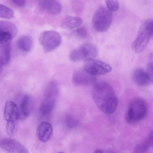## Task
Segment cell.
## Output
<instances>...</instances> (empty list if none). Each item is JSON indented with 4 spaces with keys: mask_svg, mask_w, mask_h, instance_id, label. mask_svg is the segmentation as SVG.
<instances>
[{
    "mask_svg": "<svg viewBox=\"0 0 153 153\" xmlns=\"http://www.w3.org/2000/svg\"><path fill=\"white\" fill-rule=\"evenodd\" d=\"M93 99L97 107L107 114L113 113L117 105V100L112 88L107 83L96 84L92 91Z\"/></svg>",
    "mask_w": 153,
    "mask_h": 153,
    "instance_id": "obj_1",
    "label": "cell"
},
{
    "mask_svg": "<svg viewBox=\"0 0 153 153\" xmlns=\"http://www.w3.org/2000/svg\"><path fill=\"white\" fill-rule=\"evenodd\" d=\"M147 111V105L145 100L141 97H136L129 105L126 114V120L130 124L138 123L145 117Z\"/></svg>",
    "mask_w": 153,
    "mask_h": 153,
    "instance_id": "obj_2",
    "label": "cell"
},
{
    "mask_svg": "<svg viewBox=\"0 0 153 153\" xmlns=\"http://www.w3.org/2000/svg\"><path fill=\"white\" fill-rule=\"evenodd\" d=\"M153 32V20L149 19L141 25L137 36L132 43L131 48L136 53L142 52L146 47Z\"/></svg>",
    "mask_w": 153,
    "mask_h": 153,
    "instance_id": "obj_3",
    "label": "cell"
},
{
    "mask_svg": "<svg viewBox=\"0 0 153 153\" xmlns=\"http://www.w3.org/2000/svg\"><path fill=\"white\" fill-rule=\"evenodd\" d=\"M59 92L57 83L52 81L47 85L45 93L43 100L41 104L40 110L44 115L49 114L55 104Z\"/></svg>",
    "mask_w": 153,
    "mask_h": 153,
    "instance_id": "obj_4",
    "label": "cell"
},
{
    "mask_svg": "<svg viewBox=\"0 0 153 153\" xmlns=\"http://www.w3.org/2000/svg\"><path fill=\"white\" fill-rule=\"evenodd\" d=\"M113 20L111 11L104 7H100L94 14L92 19V25L97 31H106L110 26Z\"/></svg>",
    "mask_w": 153,
    "mask_h": 153,
    "instance_id": "obj_5",
    "label": "cell"
},
{
    "mask_svg": "<svg viewBox=\"0 0 153 153\" xmlns=\"http://www.w3.org/2000/svg\"><path fill=\"white\" fill-rule=\"evenodd\" d=\"M39 41L45 53L55 50L61 44L62 38L57 32L48 30L42 32L39 37Z\"/></svg>",
    "mask_w": 153,
    "mask_h": 153,
    "instance_id": "obj_6",
    "label": "cell"
},
{
    "mask_svg": "<svg viewBox=\"0 0 153 153\" xmlns=\"http://www.w3.org/2000/svg\"><path fill=\"white\" fill-rule=\"evenodd\" d=\"M97 49L95 46L86 43L72 51L69 54V57L72 61L77 62L94 58L97 56Z\"/></svg>",
    "mask_w": 153,
    "mask_h": 153,
    "instance_id": "obj_7",
    "label": "cell"
},
{
    "mask_svg": "<svg viewBox=\"0 0 153 153\" xmlns=\"http://www.w3.org/2000/svg\"><path fill=\"white\" fill-rule=\"evenodd\" d=\"M83 68L87 72L94 76L107 74L112 69L111 66L107 63L94 58L84 60Z\"/></svg>",
    "mask_w": 153,
    "mask_h": 153,
    "instance_id": "obj_8",
    "label": "cell"
},
{
    "mask_svg": "<svg viewBox=\"0 0 153 153\" xmlns=\"http://www.w3.org/2000/svg\"><path fill=\"white\" fill-rule=\"evenodd\" d=\"M1 147L9 153H29L26 147L13 139L5 138L0 142Z\"/></svg>",
    "mask_w": 153,
    "mask_h": 153,
    "instance_id": "obj_9",
    "label": "cell"
},
{
    "mask_svg": "<svg viewBox=\"0 0 153 153\" xmlns=\"http://www.w3.org/2000/svg\"><path fill=\"white\" fill-rule=\"evenodd\" d=\"M72 81L77 85H90L95 83L96 78L95 76L89 74L84 69H80L74 72Z\"/></svg>",
    "mask_w": 153,
    "mask_h": 153,
    "instance_id": "obj_10",
    "label": "cell"
},
{
    "mask_svg": "<svg viewBox=\"0 0 153 153\" xmlns=\"http://www.w3.org/2000/svg\"><path fill=\"white\" fill-rule=\"evenodd\" d=\"M4 117L7 122L18 123L20 120L19 108L13 102L7 101L4 110Z\"/></svg>",
    "mask_w": 153,
    "mask_h": 153,
    "instance_id": "obj_11",
    "label": "cell"
},
{
    "mask_svg": "<svg viewBox=\"0 0 153 153\" xmlns=\"http://www.w3.org/2000/svg\"><path fill=\"white\" fill-rule=\"evenodd\" d=\"M53 132L52 125L47 122L44 121L38 126L36 130V135L40 141L45 143L51 138Z\"/></svg>",
    "mask_w": 153,
    "mask_h": 153,
    "instance_id": "obj_12",
    "label": "cell"
},
{
    "mask_svg": "<svg viewBox=\"0 0 153 153\" xmlns=\"http://www.w3.org/2000/svg\"><path fill=\"white\" fill-rule=\"evenodd\" d=\"M31 97L25 96L20 102L19 108L20 120H25L30 114L33 110V103Z\"/></svg>",
    "mask_w": 153,
    "mask_h": 153,
    "instance_id": "obj_13",
    "label": "cell"
},
{
    "mask_svg": "<svg viewBox=\"0 0 153 153\" xmlns=\"http://www.w3.org/2000/svg\"><path fill=\"white\" fill-rule=\"evenodd\" d=\"M38 4L41 9L53 15L59 14L62 10L61 4L56 0L39 1Z\"/></svg>",
    "mask_w": 153,
    "mask_h": 153,
    "instance_id": "obj_14",
    "label": "cell"
},
{
    "mask_svg": "<svg viewBox=\"0 0 153 153\" xmlns=\"http://www.w3.org/2000/svg\"><path fill=\"white\" fill-rule=\"evenodd\" d=\"M132 78L134 82L140 86H145L151 82L146 71L141 68L137 69L134 71Z\"/></svg>",
    "mask_w": 153,
    "mask_h": 153,
    "instance_id": "obj_15",
    "label": "cell"
},
{
    "mask_svg": "<svg viewBox=\"0 0 153 153\" xmlns=\"http://www.w3.org/2000/svg\"><path fill=\"white\" fill-rule=\"evenodd\" d=\"M11 42L0 43V71L9 62L10 58Z\"/></svg>",
    "mask_w": 153,
    "mask_h": 153,
    "instance_id": "obj_16",
    "label": "cell"
},
{
    "mask_svg": "<svg viewBox=\"0 0 153 153\" xmlns=\"http://www.w3.org/2000/svg\"><path fill=\"white\" fill-rule=\"evenodd\" d=\"M17 32V28L14 24L8 21H0V33L7 35L13 39Z\"/></svg>",
    "mask_w": 153,
    "mask_h": 153,
    "instance_id": "obj_17",
    "label": "cell"
},
{
    "mask_svg": "<svg viewBox=\"0 0 153 153\" xmlns=\"http://www.w3.org/2000/svg\"><path fill=\"white\" fill-rule=\"evenodd\" d=\"M82 19L80 17L75 16H67L62 20L61 27L66 29H72L80 25L82 23Z\"/></svg>",
    "mask_w": 153,
    "mask_h": 153,
    "instance_id": "obj_18",
    "label": "cell"
},
{
    "mask_svg": "<svg viewBox=\"0 0 153 153\" xmlns=\"http://www.w3.org/2000/svg\"><path fill=\"white\" fill-rule=\"evenodd\" d=\"M33 41L30 37L23 36L20 37L17 41V45L21 50L27 52L29 51L33 46Z\"/></svg>",
    "mask_w": 153,
    "mask_h": 153,
    "instance_id": "obj_19",
    "label": "cell"
},
{
    "mask_svg": "<svg viewBox=\"0 0 153 153\" xmlns=\"http://www.w3.org/2000/svg\"><path fill=\"white\" fill-rule=\"evenodd\" d=\"M151 146H152V139L149 135L146 140L134 147L131 153H146Z\"/></svg>",
    "mask_w": 153,
    "mask_h": 153,
    "instance_id": "obj_20",
    "label": "cell"
},
{
    "mask_svg": "<svg viewBox=\"0 0 153 153\" xmlns=\"http://www.w3.org/2000/svg\"><path fill=\"white\" fill-rule=\"evenodd\" d=\"M13 12L10 8L0 4V16L1 18L10 19L13 16Z\"/></svg>",
    "mask_w": 153,
    "mask_h": 153,
    "instance_id": "obj_21",
    "label": "cell"
},
{
    "mask_svg": "<svg viewBox=\"0 0 153 153\" xmlns=\"http://www.w3.org/2000/svg\"><path fill=\"white\" fill-rule=\"evenodd\" d=\"M65 123L68 128L72 129L78 126L79 122L74 117L70 115H68L66 116L65 119Z\"/></svg>",
    "mask_w": 153,
    "mask_h": 153,
    "instance_id": "obj_22",
    "label": "cell"
},
{
    "mask_svg": "<svg viewBox=\"0 0 153 153\" xmlns=\"http://www.w3.org/2000/svg\"><path fill=\"white\" fill-rule=\"evenodd\" d=\"M146 71L150 82L153 83V52L149 54Z\"/></svg>",
    "mask_w": 153,
    "mask_h": 153,
    "instance_id": "obj_23",
    "label": "cell"
},
{
    "mask_svg": "<svg viewBox=\"0 0 153 153\" xmlns=\"http://www.w3.org/2000/svg\"><path fill=\"white\" fill-rule=\"evenodd\" d=\"M18 123L7 122L6 125V131L7 134L12 136L16 133L18 127Z\"/></svg>",
    "mask_w": 153,
    "mask_h": 153,
    "instance_id": "obj_24",
    "label": "cell"
},
{
    "mask_svg": "<svg viewBox=\"0 0 153 153\" xmlns=\"http://www.w3.org/2000/svg\"><path fill=\"white\" fill-rule=\"evenodd\" d=\"M105 2L108 9L111 11L115 12L119 9V4L116 0H105Z\"/></svg>",
    "mask_w": 153,
    "mask_h": 153,
    "instance_id": "obj_25",
    "label": "cell"
},
{
    "mask_svg": "<svg viewBox=\"0 0 153 153\" xmlns=\"http://www.w3.org/2000/svg\"><path fill=\"white\" fill-rule=\"evenodd\" d=\"M11 4L19 8L24 7L26 4V1L24 0H11L10 1Z\"/></svg>",
    "mask_w": 153,
    "mask_h": 153,
    "instance_id": "obj_26",
    "label": "cell"
},
{
    "mask_svg": "<svg viewBox=\"0 0 153 153\" xmlns=\"http://www.w3.org/2000/svg\"><path fill=\"white\" fill-rule=\"evenodd\" d=\"M77 33L82 37H85L87 35V31L84 27H80L78 28L76 30Z\"/></svg>",
    "mask_w": 153,
    "mask_h": 153,
    "instance_id": "obj_27",
    "label": "cell"
},
{
    "mask_svg": "<svg viewBox=\"0 0 153 153\" xmlns=\"http://www.w3.org/2000/svg\"><path fill=\"white\" fill-rule=\"evenodd\" d=\"M94 153H104L103 151L100 149H97L95 151Z\"/></svg>",
    "mask_w": 153,
    "mask_h": 153,
    "instance_id": "obj_28",
    "label": "cell"
},
{
    "mask_svg": "<svg viewBox=\"0 0 153 153\" xmlns=\"http://www.w3.org/2000/svg\"><path fill=\"white\" fill-rule=\"evenodd\" d=\"M149 135H150L152 141V146L153 147V130L149 134Z\"/></svg>",
    "mask_w": 153,
    "mask_h": 153,
    "instance_id": "obj_29",
    "label": "cell"
},
{
    "mask_svg": "<svg viewBox=\"0 0 153 153\" xmlns=\"http://www.w3.org/2000/svg\"><path fill=\"white\" fill-rule=\"evenodd\" d=\"M57 153H64L63 152H58Z\"/></svg>",
    "mask_w": 153,
    "mask_h": 153,
    "instance_id": "obj_30",
    "label": "cell"
},
{
    "mask_svg": "<svg viewBox=\"0 0 153 153\" xmlns=\"http://www.w3.org/2000/svg\"><path fill=\"white\" fill-rule=\"evenodd\" d=\"M152 35H153V33H152Z\"/></svg>",
    "mask_w": 153,
    "mask_h": 153,
    "instance_id": "obj_31",
    "label": "cell"
}]
</instances>
